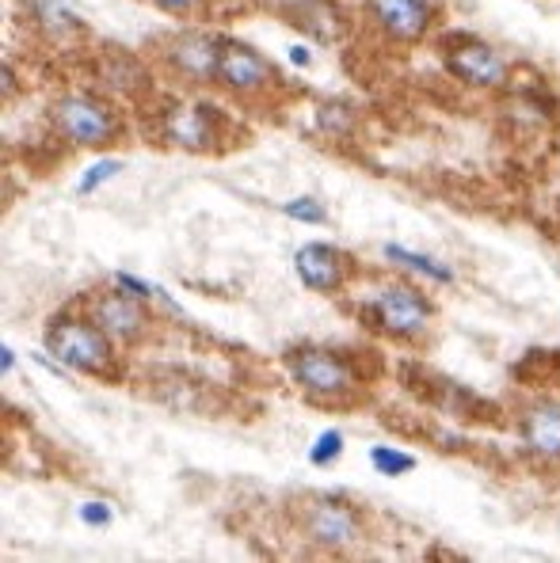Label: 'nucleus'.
I'll return each mask as SVG.
<instances>
[{
  "label": "nucleus",
  "instance_id": "f257e3e1",
  "mask_svg": "<svg viewBox=\"0 0 560 563\" xmlns=\"http://www.w3.org/2000/svg\"><path fill=\"white\" fill-rule=\"evenodd\" d=\"M111 335L96 324L92 317H65L54 320L47 332V355L58 358L65 370L92 373V378H107L115 370V350H111Z\"/></svg>",
  "mask_w": 560,
  "mask_h": 563
},
{
  "label": "nucleus",
  "instance_id": "f03ea898",
  "mask_svg": "<svg viewBox=\"0 0 560 563\" xmlns=\"http://www.w3.org/2000/svg\"><path fill=\"white\" fill-rule=\"evenodd\" d=\"M287 370L294 378V385L302 393H309L313 400H347L358 388V378L347 358L328 347H317V343H302V347L290 350Z\"/></svg>",
  "mask_w": 560,
  "mask_h": 563
},
{
  "label": "nucleus",
  "instance_id": "7ed1b4c3",
  "mask_svg": "<svg viewBox=\"0 0 560 563\" xmlns=\"http://www.w3.org/2000/svg\"><path fill=\"white\" fill-rule=\"evenodd\" d=\"M50 123L54 130L62 133L65 141L73 145H85V149H100V145H111L123 130L118 123L115 107L100 95H88V92H73V95H62V100L50 107Z\"/></svg>",
  "mask_w": 560,
  "mask_h": 563
},
{
  "label": "nucleus",
  "instance_id": "20e7f679",
  "mask_svg": "<svg viewBox=\"0 0 560 563\" xmlns=\"http://www.w3.org/2000/svg\"><path fill=\"white\" fill-rule=\"evenodd\" d=\"M370 317L378 324V332L393 335V340H416L431 328V302L408 282H393V286H382L370 297Z\"/></svg>",
  "mask_w": 560,
  "mask_h": 563
},
{
  "label": "nucleus",
  "instance_id": "39448f33",
  "mask_svg": "<svg viewBox=\"0 0 560 563\" xmlns=\"http://www.w3.org/2000/svg\"><path fill=\"white\" fill-rule=\"evenodd\" d=\"M302 517V533L320 548H351L362 540V514L351 507L347 499H335V495H313L297 510Z\"/></svg>",
  "mask_w": 560,
  "mask_h": 563
},
{
  "label": "nucleus",
  "instance_id": "423d86ee",
  "mask_svg": "<svg viewBox=\"0 0 560 563\" xmlns=\"http://www.w3.org/2000/svg\"><path fill=\"white\" fill-rule=\"evenodd\" d=\"M443 62L454 80L473 88H504L507 85V62L492 42L473 39V35H454L443 42Z\"/></svg>",
  "mask_w": 560,
  "mask_h": 563
},
{
  "label": "nucleus",
  "instance_id": "0eeeda50",
  "mask_svg": "<svg viewBox=\"0 0 560 563\" xmlns=\"http://www.w3.org/2000/svg\"><path fill=\"white\" fill-rule=\"evenodd\" d=\"M275 65L259 54L256 47L241 39H221L218 47V69H214V85L237 95H259L275 85Z\"/></svg>",
  "mask_w": 560,
  "mask_h": 563
},
{
  "label": "nucleus",
  "instance_id": "6e6552de",
  "mask_svg": "<svg viewBox=\"0 0 560 563\" xmlns=\"http://www.w3.org/2000/svg\"><path fill=\"white\" fill-rule=\"evenodd\" d=\"M161 138L187 153H211L221 141V118L206 103H171L161 118Z\"/></svg>",
  "mask_w": 560,
  "mask_h": 563
},
{
  "label": "nucleus",
  "instance_id": "1a4fd4ad",
  "mask_svg": "<svg viewBox=\"0 0 560 563\" xmlns=\"http://www.w3.org/2000/svg\"><path fill=\"white\" fill-rule=\"evenodd\" d=\"M92 320L111 335V340L126 343V347L141 343L149 335V328H153V312L145 309V297L130 294V290H123V286H115V290H107V294L96 297Z\"/></svg>",
  "mask_w": 560,
  "mask_h": 563
},
{
  "label": "nucleus",
  "instance_id": "9d476101",
  "mask_svg": "<svg viewBox=\"0 0 560 563\" xmlns=\"http://www.w3.org/2000/svg\"><path fill=\"white\" fill-rule=\"evenodd\" d=\"M431 12L428 0H366V16L393 42H420L431 31Z\"/></svg>",
  "mask_w": 560,
  "mask_h": 563
},
{
  "label": "nucleus",
  "instance_id": "9b49d317",
  "mask_svg": "<svg viewBox=\"0 0 560 563\" xmlns=\"http://www.w3.org/2000/svg\"><path fill=\"white\" fill-rule=\"evenodd\" d=\"M218 47L221 39L206 31H183L168 42L164 57L168 65L187 80H199V85H214V69H218Z\"/></svg>",
  "mask_w": 560,
  "mask_h": 563
},
{
  "label": "nucleus",
  "instance_id": "f8f14e48",
  "mask_svg": "<svg viewBox=\"0 0 560 563\" xmlns=\"http://www.w3.org/2000/svg\"><path fill=\"white\" fill-rule=\"evenodd\" d=\"M294 270L302 278V286H309L313 294H335L347 282V255L332 244H305L294 255Z\"/></svg>",
  "mask_w": 560,
  "mask_h": 563
},
{
  "label": "nucleus",
  "instance_id": "ddd939ff",
  "mask_svg": "<svg viewBox=\"0 0 560 563\" xmlns=\"http://www.w3.org/2000/svg\"><path fill=\"white\" fill-rule=\"evenodd\" d=\"M519 438L526 446V453L542 457V461H560V404L557 400L530 404L519 419Z\"/></svg>",
  "mask_w": 560,
  "mask_h": 563
},
{
  "label": "nucleus",
  "instance_id": "4468645a",
  "mask_svg": "<svg viewBox=\"0 0 560 563\" xmlns=\"http://www.w3.org/2000/svg\"><path fill=\"white\" fill-rule=\"evenodd\" d=\"M382 252L390 263H397V267H405V270H416V274L431 278V282H438V286H450L454 282V270L446 267V263L423 255V252H412V247H405V244H385Z\"/></svg>",
  "mask_w": 560,
  "mask_h": 563
},
{
  "label": "nucleus",
  "instance_id": "2eb2a0df",
  "mask_svg": "<svg viewBox=\"0 0 560 563\" xmlns=\"http://www.w3.org/2000/svg\"><path fill=\"white\" fill-rule=\"evenodd\" d=\"M313 123H317V130L324 133V138L347 141L351 133H355V111H351L347 103H340V100H328V103H320L317 107Z\"/></svg>",
  "mask_w": 560,
  "mask_h": 563
},
{
  "label": "nucleus",
  "instance_id": "dca6fc26",
  "mask_svg": "<svg viewBox=\"0 0 560 563\" xmlns=\"http://www.w3.org/2000/svg\"><path fill=\"white\" fill-rule=\"evenodd\" d=\"M35 9H39V27L50 35H58V39H65V35H77L80 31V20L73 16L69 9H62L58 0H35Z\"/></svg>",
  "mask_w": 560,
  "mask_h": 563
},
{
  "label": "nucleus",
  "instance_id": "f3484780",
  "mask_svg": "<svg viewBox=\"0 0 560 563\" xmlns=\"http://www.w3.org/2000/svg\"><path fill=\"white\" fill-rule=\"evenodd\" d=\"M370 464L378 476H405V472L416 469L412 453H400L397 446H373L370 449Z\"/></svg>",
  "mask_w": 560,
  "mask_h": 563
},
{
  "label": "nucleus",
  "instance_id": "a211bd4d",
  "mask_svg": "<svg viewBox=\"0 0 560 563\" xmlns=\"http://www.w3.org/2000/svg\"><path fill=\"white\" fill-rule=\"evenodd\" d=\"M282 214H287L290 221H302V225H324L328 221L324 202H317L313 194H302V199L282 202Z\"/></svg>",
  "mask_w": 560,
  "mask_h": 563
},
{
  "label": "nucleus",
  "instance_id": "6ab92c4d",
  "mask_svg": "<svg viewBox=\"0 0 560 563\" xmlns=\"http://www.w3.org/2000/svg\"><path fill=\"white\" fill-rule=\"evenodd\" d=\"M118 171H123V161H115V156H107V161H96L92 168H85V176H80L77 183V194H92L100 191L107 179H115Z\"/></svg>",
  "mask_w": 560,
  "mask_h": 563
},
{
  "label": "nucleus",
  "instance_id": "aec40b11",
  "mask_svg": "<svg viewBox=\"0 0 560 563\" xmlns=\"http://www.w3.org/2000/svg\"><path fill=\"white\" fill-rule=\"evenodd\" d=\"M340 453H343V434L340 431H324V434H317V442L309 446V464L328 469L332 461H340Z\"/></svg>",
  "mask_w": 560,
  "mask_h": 563
},
{
  "label": "nucleus",
  "instance_id": "412c9836",
  "mask_svg": "<svg viewBox=\"0 0 560 563\" xmlns=\"http://www.w3.org/2000/svg\"><path fill=\"white\" fill-rule=\"evenodd\" d=\"M80 522L85 525H96V529H107L111 522H115V510H111V502H100V499H92V502H80Z\"/></svg>",
  "mask_w": 560,
  "mask_h": 563
},
{
  "label": "nucleus",
  "instance_id": "4be33fe9",
  "mask_svg": "<svg viewBox=\"0 0 560 563\" xmlns=\"http://www.w3.org/2000/svg\"><path fill=\"white\" fill-rule=\"evenodd\" d=\"M153 4L164 12H176V16H187V12H195L203 0H153Z\"/></svg>",
  "mask_w": 560,
  "mask_h": 563
},
{
  "label": "nucleus",
  "instance_id": "5701e85b",
  "mask_svg": "<svg viewBox=\"0 0 560 563\" xmlns=\"http://www.w3.org/2000/svg\"><path fill=\"white\" fill-rule=\"evenodd\" d=\"M290 65H297V69L313 65V50L309 47H290Z\"/></svg>",
  "mask_w": 560,
  "mask_h": 563
},
{
  "label": "nucleus",
  "instance_id": "b1692460",
  "mask_svg": "<svg viewBox=\"0 0 560 563\" xmlns=\"http://www.w3.org/2000/svg\"><path fill=\"white\" fill-rule=\"evenodd\" d=\"M12 370H16V350L4 347L0 350V373H12Z\"/></svg>",
  "mask_w": 560,
  "mask_h": 563
},
{
  "label": "nucleus",
  "instance_id": "393cba45",
  "mask_svg": "<svg viewBox=\"0 0 560 563\" xmlns=\"http://www.w3.org/2000/svg\"><path fill=\"white\" fill-rule=\"evenodd\" d=\"M0 77H4V95H12V92H16V73H12L9 65H4V73H0Z\"/></svg>",
  "mask_w": 560,
  "mask_h": 563
},
{
  "label": "nucleus",
  "instance_id": "a878e982",
  "mask_svg": "<svg viewBox=\"0 0 560 563\" xmlns=\"http://www.w3.org/2000/svg\"><path fill=\"white\" fill-rule=\"evenodd\" d=\"M428 4H438V0H428Z\"/></svg>",
  "mask_w": 560,
  "mask_h": 563
}]
</instances>
